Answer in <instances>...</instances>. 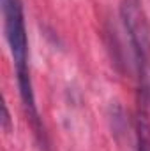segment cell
<instances>
[{
    "instance_id": "obj_1",
    "label": "cell",
    "mask_w": 150,
    "mask_h": 151,
    "mask_svg": "<svg viewBox=\"0 0 150 151\" xmlns=\"http://www.w3.org/2000/svg\"><path fill=\"white\" fill-rule=\"evenodd\" d=\"M2 7V23H4V35L9 46V53L16 69V81L23 107L28 114L30 121L34 123L37 134L42 132L41 118H39L34 83L30 76V63H28V37L25 27V12L21 0H0Z\"/></svg>"
},
{
    "instance_id": "obj_3",
    "label": "cell",
    "mask_w": 150,
    "mask_h": 151,
    "mask_svg": "<svg viewBox=\"0 0 150 151\" xmlns=\"http://www.w3.org/2000/svg\"><path fill=\"white\" fill-rule=\"evenodd\" d=\"M2 111H4V116H2V127H4L5 132H9V130H11V116H9V111H7V106H5V104L2 106Z\"/></svg>"
},
{
    "instance_id": "obj_2",
    "label": "cell",
    "mask_w": 150,
    "mask_h": 151,
    "mask_svg": "<svg viewBox=\"0 0 150 151\" xmlns=\"http://www.w3.org/2000/svg\"><path fill=\"white\" fill-rule=\"evenodd\" d=\"M120 19L127 32V39L138 65V72L141 77V88H147V69L150 62V25L143 9L141 0H122Z\"/></svg>"
}]
</instances>
